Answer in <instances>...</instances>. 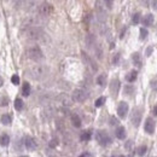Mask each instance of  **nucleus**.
Segmentation results:
<instances>
[{
    "mask_svg": "<svg viewBox=\"0 0 157 157\" xmlns=\"http://www.w3.org/2000/svg\"><path fill=\"white\" fill-rule=\"evenodd\" d=\"M21 35L23 38L28 39V40L41 41V40H44V38H45V31L38 26L36 27L27 26V27H23L21 29Z\"/></svg>",
    "mask_w": 157,
    "mask_h": 157,
    "instance_id": "f257e3e1",
    "label": "nucleus"
},
{
    "mask_svg": "<svg viewBox=\"0 0 157 157\" xmlns=\"http://www.w3.org/2000/svg\"><path fill=\"white\" fill-rule=\"evenodd\" d=\"M27 56L28 58L34 61V62H40L41 59L44 58V54H43V51L41 48L38 46V45H31L27 48Z\"/></svg>",
    "mask_w": 157,
    "mask_h": 157,
    "instance_id": "f03ea898",
    "label": "nucleus"
},
{
    "mask_svg": "<svg viewBox=\"0 0 157 157\" xmlns=\"http://www.w3.org/2000/svg\"><path fill=\"white\" fill-rule=\"evenodd\" d=\"M96 139L99 143V145H102V146H108L112 142L111 138L109 137V134L106 133L105 130H98L96 133Z\"/></svg>",
    "mask_w": 157,
    "mask_h": 157,
    "instance_id": "7ed1b4c3",
    "label": "nucleus"
},
{
    "mask_svg": "<svg viewBox=\"0 0 157 157\" xmlns=\"http://www.w3.org/2000/svg\"><path fill=\"white\" fill-rule=\"evenodd\" d=\"M88 97V93H87V91L84 89V88H76V89H74V92H73V100L74 102H77V103H82V102H85L86 99Z\"/></svg>",
    "mask_w": 157,
    "mask_h": 157,
    "instance_id": "20e7f679",
    "label": "nucleus"
},
{
    "mask_svg": "<svg viewBox=\"0 0 157 157\" xmlns=\"http://www.w3.org/2000/svg\"><path fill=\"white\" fill-rule=\"evenodd\" d=\"M38 12L40 16H43V17H48V16H51L53 12V6L48 3H43L39 6Z\"/></svg>",
    "mask_w": 157,
    "mask_h": 157,
    "instance_id": "39448f33",
    "label": "nucleus"
},
{
    "mask_svg": "<svg viewBox=\"0 0 157 157\" xmlns=\"http://www.w3.org/2000/svg\"><path fill=\"white\" fill-rule=\"evenodd\" d=\"M130 122L134 127H138L140 125V122H142V109L140 108L133 109L132 115H130Z\"/></svg>",
    "mask_w": 157,
    "mask_h": 157,
    "instance_id": "423d86ee",
    "label": "nucleus"
},
{
    "mask_svg": "<svg viewBox=\"0 0 157 157\" xmlns=\"http://www.w3.org/2000/svg\"><path fill=\"white\" fill-rule=\"evenodd\" d=\"M28 71H29V75L33 79H41L45 74V69L43 67H40V65H35V67L30 68Z\"/></svg>",
    "mask_w": 157,
    "mask_h": 157,
    "instance_id": "0eeeda50",
    "label": "nucleus"
},
{
    "mask_svg": "<svg viewBox=\"0 0 157 157\" xmlns=\"http://www.w3.org/2000/svg\"><path fill=\"white\" fill-rule=\"evenodd\" d=\"M128 109H129V106L126 102H121L117 106V115L121 117V119H125L127 116V112H128Z\"/></svg>",
    "mask_w": 157,
    "mask_h": 157,
    "instance_id": "6e6552de",
    "label": "nucleus"
},
{
    "mask_svg": "<svg viewBox=\"0 0 157 157\" xmlns=\"http://www.w3.org/2000/svg\"><path fill=\"white\" fill-rule=\"evenodd\" d=\"M81 56H82V59H84L85 62H86V64H87V67H89V69L92 70V71H97L98 70V67L96 65V63L92 61V58L87 54V53H85V52H81Z\"/></svg>",
    "mask_w": 157,
    "mask_h": 157,
    "instance_id": "1a4fd4ad",
    "label": "nucleus"
},
{
    "mask_svg": "<svg viewBox=\"0 0 157 157\" xmlns=\"http://www.w3.org/2000/svg\"><path fill=\"white\" fill-rule=\"evenodd\" d=\"M120 86H121V85H120V81H119L117 79L111 80V82H110V92H111L112 97H117Z\"/></svg>",
    "mask_w": 157,
    "mask_h": 157,
    "instance_id": "9d476101",
    "label": "nucleus"
},
{
    "mask_svg": "<svg viewBox=\"0 0 157 157\" xmlns=\"http://www.w3.org/2000/svg\"><path fill=\"white\" fill-rule=\"evenodd\" d=\"M155 127H156L155 121L151 117H147L146 121H145V126H144L145 132H146V133H149V134H152L155 132Z\"/></svg>",
    "mask_w": 157,
    "mask_h": 157,
    "instance_id": "9b49d317",
    "label": "nucleus"
},
{
    "mask_svg": "<svg viewBox=\"0 0 157 157\" xmlns=\"http://www.w3.org/2000/svg\"><path fill=\"white\" fill-rule=\"evenodd\" d=\"M24 145H26V147L28 149L29 151L35 150L36 146H38V145H36V142H35V139H34V138H31V137H27V138H26Z\"/></svg>",
    "mask_w": 157,
    "mask_h": 157,
    "instance_id": "f8f14e48",
    "label": "nucleus"
},
{
    "mask_svg": "<svg viewBox=\"0 0 157 157\" xmlns=\"http://www.w3.org/2000/svg\"><path fill=\"white\" fill-rule=\"evenodd\" d=\"M132 61H133V63L137 68H142V57H140V53H138V52L133 53V56H132Z\"/></svg>",
    "mask_w": 157,
    "mask_h": 157,
    "instance_id": "ddd939ff",
    "label": "nucleus"
},
{
    "mask_svg": "<svg viewBox=\"0 0 157 157\" xmlns=\"http://www.w3.org/2000/svg\"><path fill=\"white\" fill-rule=\"evenodd\" d=\"M152 23H154V15H151V13L145 15L144 18H143V24H144V26L149 27V26H151Z\"/></svg>",
    "mask_w": 157,
    "mask_h": 157,
    "instance_id": "4468645a",
    "label": "nucleus"
},
{
    "mask_svg": "<svg viewBox=\"0 0 157 157\" xmlns=\"http://www.w3.org/2000/svg\"><path fill=\"white\" fill-rule=\"evenodd\" d=\"M71 123H73V126L76 128L81 127V119L79 117V115H76V114L71 115Z\"/></svg>",
    "mask_w": 157,
    "mask_h": 157,
    "instance_id": "2eb2a0df",
    "label": "nucleus"
},
{
    "mask_svg": "<svg viewBox=\"0 0 157 157\" xmlns=\"http://www.w3.org/2000/svg\"><path fill=\"white\" fill-rule=\"evenodd\" d=\"M137 76H138V73L137 70H130L127 75H126V80L128 82H134L137 80Z\"/></svg>",
    "mask_w": 157,
    "mask_h": 157,
    "instance_id": "dca6fc26",
    "label": "nucleus"
},
{
    "mask_svg": "<svg viewBox=\"0 0 157 157\" xmlns=\"http://www.w3.org/2000/svg\"><path fill=\"white\" fill-rule=\"evenodd\" d=\"M0 121H1V123H3V125H5V126H9V125H11V122H12L11 116H10V115H7V114L3 115V116L0 117Z\"/></svg>",
    "mask_w": 157,
    "mask_h": 157,
    "instance_id": "f3484780",
    "label": "nucleus"
},
{
    "mask_svg": "<svg viewBox=\"0 0 157 157\" xmlns=\"http://www.w3.org/2000/svg\"><path fill=\"white\" fill-rule=\"evenodd\" d=\"M22 94L24 97H28L30 94V85L28 82H24L23 84V87H22Z\"/></svg>",
    "mask_w": 157,
    "mask_h": 157,
    "instance_id": "a211bd4d",
    "label": "nucleus"
},
{
    "mask_svg": "<svg viewBox=\"0 0 157 157\" xmlns=\"http://www.w3.org/2000/svg\"><path fill=\"white\" fill-rule=\"evenodd\" d=\"M116 137L119 139H125L126 138V129H125V127H119L116 129Z\"/></svg>",
    "mask_w": 157,
    "mask_h": 157,
    "instance_id": "6ab92c4d",
    "label": "nucleus"
},
{
    "mask_svg": "<svg viewBox=\"0 0 157 157\" xmlns=\"http://www.w3.org/2000/svg\"><path fill=\"white\" fill-rule=\"evenodd\" d=\"M97 84L99 86H102V87L105 86V84H106V75L105 74H100V75L97 77Z\"/></svg>",
    "mask_w": 157,
    "mask_h": 157,
    "instance_id": "aec40b11",
    "label": "nucleus"
},
{
    "mask_svg": "<svg viewBox=\"0 0 157 157\" xmlns=\"http://www.w3.org/2000/svg\"><path fill=\"white\" fill-rule=\"evenodd\" d=\"M9 143H10V137L7 134H3L0 137V145L1 146H7Z\"/></svg>",
    "mask_w": 157,
    "mask_h": 157,
    "instance_id": "412c9836",
    "label": "nucleus"
},
{
    "mask_svg": "<svg viewBox=\"0 0 157 157\" xmlns=\"http://www.w3.org/2000/svg\"><path fill=\"white\" fill-rule=\"evenodd\" d=\"M59 99L62 100V103H63L64 105H70V104L73 103V99H71L70 97H68L67 94H62V96L59 97Z\"/></svg>",
    "mask_w": 157,
    "mask_h": 157,
    "instance_id": "4be33fe9",
    "label": "nucleus"
},
{
    "mask_svg": "<svg viewBox=\"0 0 157 157\" xmlns=\"http://www.w3.org/2000/svg\"><path fill=\"white\" fill-rule=\"evenodd\" d=\"M146 150H147V147L145 145H142V146H139L137 149V155L140 156V157H143L145 154H146Z\"/></svg>",
    "mask_w": 157,
    "mask_h": 157,
    "instance_id": "5701e85b",
    "label": "nucleus"
},
{
    "mask_svg": "<svg viewBox=\"0 0 157 157\" xmlns=\"http://www.w3.org/2000/svg\"><path fill=\"white\" fill-rule=\"evenodd\" d=\"M15 109L18 110V111H21V110L23 109V100H22V99L17 98V99L15 100Z\"/></svg>",
    "mask_w": 157,
    "mask_h": 157,
    "instance_id": "b1692460",
    "label": "nucleus"
},
{
    "mask_svg": "<svg viewBox=\"0 0 157 157\" xmlns=\"http://www.w3.org/2000/svg\"><path fill=\"white\" fill-rule=\"evenodd\" d=\"M91 137H92L91 132L89 130H86V132H84V133L81 134V140H82V142H88V140L91 139Z\"/></svg>",
    "mask_w": 157,
    "mask_h": 157,
    "instance_id": "393cba45",
    "label": "nucleus"
},
{
    "mask_svg": "<svg viewBox=\"0 0 157 157\" xmlns=\"http://www.w3.org/2000/svg\"><path fill=\"white\" fill-rule=\"evenodd\" d=\"M105 100H106V98H105V97H100V98H98L97 100H96V103H94L96 108H100V106L105 103Z\"/></svg>",
    "mask_w": 157,
    "mask_h": 157,
    "instance_id": "a878e982",
    "label": "nucleus"
},
{
    "mask_svg": "<svg viewBox=\"0 0 157 157\" xmlns=\"http://www.w3.org/2000/svg\"><path fill=\"white\" fill-rule=\"evenodd\" d=\"M9 102H10V99L9 97H0V106H6V105H9Z\"/></svg>",
    "mask_w": 157,
    "mask_h": 157,
    "instance_id": "bb28decb",
    "label": "nucleus"
},
{
    "mask_svg": "<svg viewBox=\"0 0 157 157\" xmlns=\"http://www.w3.org/2000/svg\"><path fill=\"white\" fill-rule=\"evenodd\" d=\"M147 34H149V33H147V30L145 29V28H140V40H145L146 38H147Z\"/></svg>",
    "mask_w": 157,
    "mask_h": 157,
    "instance_id": "cd10ccee",
    "label": "nucleus"
},
{
    "mask_svg": "<svg viewBox=\"0 0 157 157\" xmlns=\"http://www.w3.org/2000/svg\"><path fill=\"white\" fill-rule=\"evenodd\" d=\"M11 82H12L13 85H18L20 84V76L18 75H13L11 77Z\"/></svg>",
    "mask_w": 157,
    "mask_h": 157,
    "instance_id": "c85d7f7f",
    "label": "nucleus"
},
{
    "mask_svg": "<svg viewBox=\"0 0 157 157\" xmlns=\"http://www.w3.org/2000/svg\"><path fill=\"white\" fill-rule=\"evenodd\" d=\"M139 22H140V13H135L133 16V23L134 24H138Z\"/></svg>",
    "mask_w": 157,
    "mask_h": 157,
    "instance_id": "c756f323",
    "label": "nucleus"
},
{
    "mask_svg": "<svg viewBox=\"0 0 157 157\" xmlns=\"http://www.w3.org/2000/svg\"><path fill=\"white\" fill-rule=\"evenodd\" d=\"M57 145H58V139H52L51 142H50V147H56Z\"/></svg>",
    "mask_w": 157,
    "mask_h": 157,
    "instance_id": "7c9ffc66",
    "label": "nucleus"
},
{
    "mask_svg": "<svg viewBox=\"0 0 157 157\" xmlns=\"http://www.w3.org/2000/svg\"><path fill=\"white\" fill-rule=\"evenodd\" d=\"M117 123H119V120L116 117H114V116L110 117V125L111 126H115V125H117Z\"/></svg>",
    "mask_w": 157,
    "mask_h": 157,
    "instance_id": "2f4dec72",
    "label": "nucleus"
},
{
    "mask_svg": "<svg viewBox=\"0 0 157 157\" xmlns=\"http://www.w3.org/2000/svg\"><path fill=\"white\" fill-rule=\"evenodd\" d=\"M129 92H133V88H132L130 86H127V87L125 88V93L129 96Z\"/></svg>",
    "mask_w": 157,
    "mask_h": 157,
    "instance_id": "473e14b6",
    "label": "nucleus"
},
{
    "mask_svg": "<svg viewBox=\"0 0 157 157\" xmlns=\"http://www.w3.org/2000/svg\"><path fill=\"white\" fill-rule=\"evenodd\" d=\"M152 50H154L152 47H149V48L146 50V56H147V57H150V56H151V52H152Z\"/></svg>",
    "mask_w": 157,
    "mask_h": 157,
    "instance_id": "72a5a7b5",
    "label": "nucleus"
},
{
    "mask_svg": "<svg viewBox=\"0 0 157 157\" xmlns=\"http://www.w3.org/2000/svg\"><path fill=\"white\" fill-rule=\"evenodd\" d=\"M119 58H120V54L117 53L116 56L114 57V64H117V63H119Z\"/></svg>",
    "mask_w": 157,
    "mask_h": 157,
    "instance_id": "f704fd0d",
    "label": "nucleus"
},
{
    "mask_svg": "<svg viewBox=\"0 0 157 157\" xmlns=\"http://www.w3.org/2000/svg\"><path fill=\"white\" fill-rule=\"evenodd\" d=\"M151 5H152V7H154V10H157V1H152Z\"/></svg>",
    "mask_w": 157,
    "mask_h": 157,
    "instance_id": "c9c22d12",
    "label": "nucleus"
},
{
    "mask_svg": "<svg viewBox=\"0 0 157 157\" xmlns=\"http://www.w3.org/2000/svg\"><path fill=\"white\" fill-rule=\"evenodd\" d=\"M105 5H108L109 9H111V6H112V1H105Z\"/></svg>",
    "mask_w": 157,
    "mask_h": 157,
    "instance_id": "e433bc0d",
    "label": "nucleus"
},
{
    "mask_svg": "<svg viewBox=\"0 0 157 157\" xmlns=\"http://www.w3.org/2000/svg\"><path fill=\"white\" fill-rule=\"evenodd\" d=\"M152 112L155 114V116H157V106H155V108L152 109Z\"/></svg>",
    "mask_w": 157,
    "mask_h": 157,
    "instance_id": "4c0bfd02",
    "label": "nucleus"
},
{
    "mask_svg": "<svg viewBox=\"0 0 157 157\" xmlns=\"http://www.w3.org/2000/svg\"><path fill=\"white\" fill-rule=\"evenodd\" d=\"M3 84H4V80H3V77H1V76H0V87L3 86Z\"/></svg>",
    "mask_w": 157,
    "mask_h": 157,
    "instance_id": "58836bf2",
    "label": "nucleus"
},
{
    "mask_svg": "<svg viewBox=\"0 0 157 157\" xmlns=\"http://www.w3.org/2000/svg\"><path fill=\"white\" fill-rule=\"evenodd\" d=\"M80 157H89V155H81Z\"/></svg>",
    "mask_w": 157,
    "mask_h": 157,
    "instance_id": "ea45409f",
    "label": "nucleus"
},
{
    "mask_svg": "<svg viewBox=\"0 0 157 157\" xmlns=\"http://www.w3.org/2000/svg\"><path fill=\"white\" fill-rule=\"evenodd\" d=\"M21 157H28V156H21Z\"/></svg>",
    "mask_w": 157,
    "mask_h": 157,
    "instance_id": "a19ab883",
    "label": "nucleus"
},
{
    "mask_svg": "<svg viewBox=\"0 0 157 157\" xmlns=\"http://www.w3.org/2000/svg\"><path fill=\"white\" fill-rule=\"evenodd\" d=\"M119 157H125V156H119Z\"/></svg>",
    "mask_w": 157,
    "mask_h": 157,
    "instance_id": "79ce46f5",
    "label": "nucleus"
}]
</instances>
